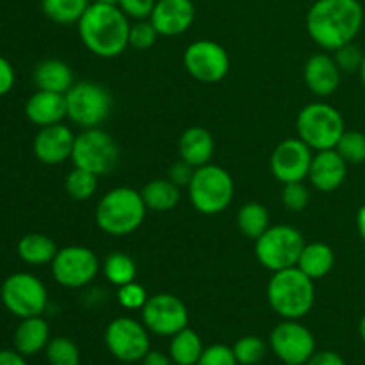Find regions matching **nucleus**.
<instances>
[{"instance_id": "obj_38", "label": "nucleus", "mask_w": 365, "mask_h": 365, "mask_svg": "<svg viewBox=\"0 0 365 365\" xmlns=\"http://www.w3.org/2000/svg\"><path fill=\"white\" fill-rule=\"evenodd\" d=\"M118 302L127 310H141L148 302V294L146 289L134 280L118 287Z\"/></svg>"}, {"instance_id": "obj_45", "label": "nucleus", "mask_w": 365, "mask_h": 365, "mask_svg": "<svg viewBox=\"0 0 365 365\" xmlns=\"http://www.w3.org/2000/svg\"><path fill=\"white\" fill-rule=\"evenodd\" d=\"M0 365H27V362L16 349H0Z\"/></svg>"}, {"instance_id": "obj_49", "label": "nucleus", "mask_w": 365, "mask_h": 365, "mask_svg": "<svg viewBox=\"0 0 365 365\" xmlns=\"http://www.w3.org/2000/svg\"><path fill=\"white\" fill-rule=\"evenodd\" d=\"M360 77H362V82L365 86V53H364V61H362V68H360Z\"/></svg>"}, {"instance_id": "obj_37", "label": "nucleus", "mask_w": 365, "mask_h": 365, "mask_svg": "<svg viewBox=\"0 0 365 365\" xmlns=\"http://www.w3.org/2000/svg\"><path fill=\"white\" fill-rule=\"evenodd\" d=\"M282 202L287 207L291 212H302L307 209L310 202V192L303 182H291V184H284V191H282Z\"/></svg>"}, {"instance_id": "obj_44", "label": "nucleus", "mask_w": 365, "mask_h": 365, "mask_svg": "<svg viewBox=\"0 0 365 365\" xmlns=\"http://www.w3.org/2000/svg\"><path fill=\"white\" fill-rule=\"evenodd\" d=\"M305 365H346L344 359L335 351L314 353Z\"/></svg>"}, {"instance_id": "obj_28", "label": "nucleus", "mask_w": 365, "mask_h": 365, "mask_svg": "<svg viewBox=\"0 0 365 365\" xmlns=\"http://www.w3.org/2000/svg\"><path fill=\"white\" fill-rule=\"evenodd\" d=\"M203 349L205 348H203L200 335L189 327L171 337L170 356L175 365H196Z\"/></svg>"}, {"instance_id": "obj_12", "label": "nucleus", "mask_w": 365, "mask_h": 365, "mask_svg": "<svg viewBox=\"0 0 365 365\" xmlns=\"http://www.w3.org/2000/svg\"><path fill=\"white\" fill-rule=\"evenodd\" d=\"M184 66L195 81L202 84H216L230 71V57L220 43L212 39H198L185 48Z\"/></svg>"}, {"instance_id": "obj_25", "label": "nucleus", "mask_w": 365, "mask_h": 365, "mask_svg": "<svg viewBox=\"0 0 365 365\" xmlns=\"http://www.w3.org/2000/svg\"><path fill=\"white\" fill-rule=\"evenodd\" d=\"M334 250L324 242H312V245H305L296 267L303 271L309 278L317 280V278L327 277L334 269Z\"/></svg>"}, {"instance_id": "obj_34", "label": "nucleus", "mask_w": 365, "mask_h": 365, "mask_svg": "<svg viewBox=\"0 0 365 365\" xmlns=\"http://www.w3.org/2000/svg\"><path fill=\"white\" fill-rule=\"evenodd\" d=\"M234 355L239 365H257L264 360L267 351L266 342L255 335H246L234 344Z\"/></svg>"}, {"instance_id": "obj_39", "label": "nucleus", "mask_w": 365, "mask_h": 365, "mask_svg": "<svg viewBox=\"0 0 365 365\" xmlns=\"http://www.w3.org/2000/svg\"><path fill=\"white\" fill-rule=\"evenodd\" d=\"M364 53L362 50L359 48L356 45H353V43H348V45L341 46V48L335 50V63H337V66L341 68V71H348V73H351V71H360V68H362V61H364Z\"/></svg>"}, {"instance_id": "obj_11", "label": "nucleus", "mask_w": 365, "mask_h": 365, "mask_svg": "<svg viewBox=\"0 0 365 365\" xmlns=\"http://www.w3.org/2000/svg\"><path fill=\"white\" fill-rule=\"evenodd\" d=\"M100 269L98 257L86 246H66L52 260V274L66 289H81L91 284Z\"/></svg>"}, {"instance_id": "obj_29", "label": "nucleus", "mask_w": 365, "mask_h": 365, "mask_svg": "<svg viewBox=\"0 0 365 365\" xmlns=\"http://www.w3.org/2000/svg\"><path fill=\"white\" fill-rule=\"evenodd\" d=\"M91 0H41V11L57 25L78 24Z\"/></svg>"}, {"instance_id": "obj_30", "label": "nucleus", "mask_w": 365, "mask_h": 365, "mask_svg": "<svg viewBox=\"0 0 365 365\" xmlns=\"http://www.w3.org/2000/svg\"><path fill=\"white\" fill-rule=\"evenodd\" d=\"M237 227L246 237L257 241V239L271 227L269 212H267V209L262 203H246V205H242L241 210L237 212Z\"/></svg>"}, {"instance_id": "obj_9", "label": "nucleus", "mask_w": 365, "mask_h": 365, "mask_svg": "<svg viewBox=\"0 0 365 365\" xmlns=\"http://www.w3.org/2000/svg\"><path fill=\"white\" fill-rule=\"evenodd\" d=\"M305 248L302 232L289 225L269 227L255 241V255L266 269L277 271L298 266L299 255Z\"/></svg>"}, {"instance_id": "obj_27", "label": "nucleus", "mask_w": 365, "mask_h": 365, "mask_svg": "<svg viewBox=\"0 0 365 365\" xmlns=\"http://www.w3.org/2000/svg\"><path fill=\"white\" fill-rule=\"evenodd\" d=\"M18 257L29 266H45L52 264L59 248L45 234H27L20 239L16 246Z\"/></svg>"}, {"instance_id": "obj_32", "label": "nucleus", "mask_w": 365, "mask_h": 365, "mask_svg": "<svg viewBox=\"0 0 365 365\" xmlns=\"http://www.w3.org/2000/svg\"><path fill=\"white\" fill-rule=\"evenodd\" d=\"M64 185H66V192L71 198L77 200V202H86V200H91L98 189V175L81 170V168H73L66 175Z\"/></svg>"}, {"instance_id": "obj_16", "label": "nucleus", "mask_w": 365, "mask_h": 365, "mask_svg": "<svg viewBox=\"0 0 365 365\" xmlns=\"http://www.w3.org/2000/svg\"><path fill=\"white\" fill-rule=\"evenodd\" d=\"M314 150L302 139H285L271 153L269 166L273 177L282 184L303 182L309 178Z\"/></svg>"}, {"instance_id": "obj_26", "label": "nucleus", "mask_w": 365, "mask_h": 365, "mask_svg": "<svg viewBox=\"0 0 365 365\" xmlns=\"http://www.w3.org/2000/svg\"><path fill=\"white\" fill-rule=\"evenodd\" d=\"M141 196L148 210L168 212V210H173L180 202V187L175 185L170 178H157L143 187Z\"/></svg>"}, {"instance_id": "obj_40", "label": "nucleus", "mask_w": 365, "mask_h": 365, "mask_svg": "<svg viewBox=\"0 0 365 365\" xmlns=\"http://www.w3.org/2000/svg\"><path fill=\"white\" fill-rule=\"evenodd\" d=\"M196 365H239L234 349L225 344H214L203 349Z\"/></svg>"}, {"instance_id": "obj_36", "label": "nucleus", "mask_w": 365, "mask_h": 365, "mask_svg": "<svg viewBox=\"0 0 365 365\" xmlns=\"http://www.w3.org/2000/svg\"><path fill=\"white\" fill-rule=\"evenodd\" d=\"M159 32L155 31L150 20H135L130 24V32H128V45L138 50H148L157 43Z\"/></svg>"}, {"instance_id": "obj_52", "label": "nucleus", "mask_w": 365, "mask_h": 365, "mask_svg": "<svg viewBox=\"0 0 365 365\" xmlns=\"http://www.w3.org/2000/svg\"><path fill=\"white\" fill-rule=\"evenodd\" d=\"M284 365H298V364H284Z\"/></svg>"}, {"instance_id": "obj_3", "label": "nucleus", "mask_w": 365, "mask_h": 365, "mask_svg": "<svg viewBox=\"0 0 365 365\" xmlns=\"http://www.w3.org/2000/svg\"><path fill=\"white\" fill-rule=\"evenodd\" d=\"M267 302L280 317L299 321L316 302L314 280L298 267L277 271L267 284Z\"/></svg>"}, {"instance_id": "obj_31", "label": "nucleus", "mask_w": 365, "mask_h": 365, "mask_svg": "<svg viewBox=\"0 0 365 365\" xmlns=\"http://www.w3.org/2000/svg\"><path fill=\"white\" fill-rule=\"evenodd\" d=\"M103 274L107 280L116 287H121L125 284H130L135 280L138 274V266L134 259L123 252H113L103 260Z\"/></svg>"}, {"instance_id": "obj_17", "label": "nucleus", "mask_w": 365, "mask_h": 365, "mask_svg": "<svg viewBox=\"0 0 365 365\" xmlns=\"http://www.w3.org/2000/svg\"><path fill=\"white\" fill-rule=\"evenodd\" d=\"M196 18L192 0H157L148 20L159 36H180L191 29Z\"/></svg>"}, {"instance_id": "obj_48", "label": "nucleus", "mask_w": 365, "mask_h": 365, "mask_svg": "<svg viewBox=\"0 0 365 365\" xmlns=\"http://www.w3.org/2000/svg\"><path fill=\"white\" fill-rule=\"evenodd\" d=\"M360 337H362V341L365 344V314H364L362 319H360Z\"/></svg>"}, {"instance_id": "obj_35", "label": "nucleus", "mask_w": 365, "mask_h": 365, "mask_svg": "<svg viewBox=\"0 0 365 365\" xmlns=\"http://www.w3.org/2000/svg\"><path fill=\"white\" fill-rule=\"evenodd\" d=\"M346 163H365V134L359 130H346L335 146Z\"/></svg>"}, {"instance_id": "obj_51", "label": "nucleus", "mask_w": 365, "mask_h": 365, "mask_svg": "<svg viewBox=\"0 0 365 365\" xmlns=\"http://www.w3.org/2000/svg\"><path fill=\"white\" fill-rule=\"evenodd\" d=\"M0 36H2V24H0Z\"/></svg>"}, {"instance_id": "obj_6", "label": "nucleus", "mask_w": 365, "mask_h": 365, "mask_svg": "<svg viewBox=\"0 0 365 365\" xmlns=\"http://www.w3.org/2000/svg\"><path fill=\"white\" fill-rule=\"evenodd\" d=\"M298 138L310 146L314 152L331 150L346 132L344 118L334 106L324 102H314L303 107L296 120Z\"/></svg>"}, {"instance_id": "obj_24", "label": "nucleus", "mask_w": 365, "mask_h": 365, "mask_svg": "<svg viewBox=\"0 0 365 365\" xmlns=\"http://www.w3.org/2000/svg\"><path fill=\"white\" fill-rule=\"evenodd\" d=\"M32 78L36 88L41 91L61 93V95H66L68 89L75 84L73 71L61 59H45L36 64Z\"/></svg>"}, {"instance_id": "obj_14", "label": "nucleus", "mask_w": 365, "mask_h": 365, "mask_svg": "<svg viewBox=\"0 0 365 365\" xmlns=\"http://www.w3.org/2000/svg\"><path fill=\"white\" fill-rule=\"evenodd\" d=\"M141 316L143 324L160 337H173L189 324L187 307L178 296L166 292L148 298L146 305L141 309Z\"/></svg>"}, {"instance_id": "obj_2", "label": "nucleus", "mask_w": 365, "mask_h": 365, "mask_svg": "<svg viewBox=\"0 0 365 365\" xmlns=\"http://www.w3.org/2000/svg\"><path fill=\"white\" fill-rule=\"evenodd\" d=\"M77 29L86 48L103 59L121 56L128 46L130 21L114 4L91 2Z\"/></svg>"}, {"instance_id": "obj_42", "label": "nucleus", "mask_w": 365, "mask_h": 365, "mask_svg": "<svg viewBox=\"0 0 365 365\" xmlns=\"http://www.w3.org/2000/svg\"><path fill=\"white\" fill-rule=\"evenodd\" d=\"M195 171L196 168H192L191 164H187L185 160L180 159L178 163L171 164V168L168 170V178H170L175 185H178L180 189L189 187L192 177H195Z\"/></svg>"}, {"instance_id": "obj_4", "label": "nucleus", "mask_w": 365, "mask_h": 365, "mask_svg": "<svg viewBox=\"0 0 365 365\" xmlns=\"http://www.w3.org/2000/svg\"><path fill=\"white\" fill-rule=\"evenodd\" d=\"M146 209L141 192L132 187H116L106 192L96 205V225L107 235L123 237L138 230L145 221Z\"/></svg>"}, {"instance_id": "obj_20", "label": "nucleus", "mask_w": 365, "mask_h": 365, "mask_svg": "<svg viewBox=\"0 0 365 365\" xmlns=\"http://www.w3.org/2000/svg\"><path fill=\"white\" fill-rule=\"evenodd\" d=\"M341 68L337 66L334 57L327 53H316L305 64V84L314 95L330 96L337 91L341 84Z\"/></svg>"}, {"instance_id": "obj_21", "label": "nucleus", "mask_w": 365, "mask_h": 365, "mask_svg": "<svg viewBox=\"0 0 365 365\" xmlns=\"http://www.w3.org/2000/svg\"><path fill=\"white\" fill-rule=\"evenodd\" d=\"M25 116L39 128L63 123L66 118V98L61 93L38 89L25 103Z\"/></svg>"}, {"instance_id": "obj_33", "label": "nucleus", "mask_w": 365, "mask_h": 365, "mask_svg": "<svg viewBox=\"0 0 365 365\" xmlns=\"http://www.w3.org/2000/svg\"><path fill=\"white\" fill-rule=\"evenodd\" d=\"M46 360L50 365H78L81 364V351L77 344L66 337L50 339L45 348Z\"/></svg>"}, {"instance_id": "obj_15", "label": "nucleus", "mask_w": 365, "mask_h": 365, "mask_svg": "<svg viewBox=\"0 0 365 365\" xmlns=\"http://www.w3.org/2000/svg\"><path fill=\"white\" fill-rule=\"evenodd\" d=\"M271 349L284 364L305 365L316 353V339L312 331L294 319H284L269 339Z\"/></svg>"}, {"instance_id": "obj_8", "label": "nucleus", "mask_w": 365, "mask_h": 365, "mask_svg": "<svg viewBox=\"0 0 365 365\" xmlns=\"http://www.w3.org/2000/svg\"><path fill=\"white\" fill-rule=\"evenodd\" d=\"M71 163L75 168L103 177L116 170L120 163V148L113 135L100 127L84 128L81 134L75 135Z\"/></svg>"}, {"instance_id": "obj_43", "label": "nucleus", "mask_w": 365, "mask_h": 365, "mask_svg": "<svg viewBox=\"0 0 365 365\" xmlns=\"http://www.w3.org/2000/svg\"><path fill=\"white\" fill-rule=\"evenodd\" d=\"M14 81H16V75H14L13 64L6 57L0 56V98L13 89Z\"/></svg>"}, {"instance_id": "obj_1", "label": "nucleus", "mask_w": 365, "mask_h": 365, "mask_svg": "<svg viewBox=\"0 0 365 365\" xmlns=\"http://www.w3.org/2000/svg\"><path fill=\"white\" fill-rule=\"evenodd\" d=\"M362 25L364 7L359 0H316L307 13V32L330 52L353 43Z\"/></svg>"}, {"instance_id": "obj_47", "label": "nucleus", "mask_w": 365, "mask_h": 365, "mask_svg": "<svg viewBox=\"0 0 365 365\" xmlns=\"http://www.w3.org/2000/svg\"><path fill=\"white\" fill-rule=\"evenodd\" d=\"M356 227H359V234L365 242V205L360 207L359 214H356Z\"/></svg>"}, {"instance_id": "obj_7", "label": "nucleus", "mask_w": 365, "mask_h": 365, "mask_svg": "<svg viewBox=\"0 0 365 365\" xmlns=\"http://www.w3.org/2000/svg\"><path fill=\"white\" fill-rule=\"evenodd\" d=\"M66 98V118L81 128H96L109 118L113 96L103 86L91 81L75 82Z\"/></svg>"}, {"instance_id": "obj_18", "label": "nucleus", "mask_w": 365, "mask_h": 365, "mask_svg": "<svg viewBox=\"0 0 365 365\" xmlns=\"http://www.w3.org/2000/svg\"><path fill=\"white\" fill-rule=\"evenodd\" d=\"M73 143L75 134L71 132V128L63 123H56L39 128L34 138L32 150H34V155L39 163L56 166V164L71 159Z\"/></svg>"}, {"instance_id": "obj_5", "label": "nucleus", "mask_w": 365, "mask_h": 365, "mask_svg": "<svg viewBox=\"0 0 365 365\" xmlns=\"http://www.w3.org/2000/svg\"><path fill=\"white\" fill-rule=\"evenodd\" d=\"M187 192L192 207L198 212L205 216H216L227 210L232 203L235 185L225 168L209 163L202 168H196Z\"/></svg>"}, {"instance_id": "obj_22", "label": "nucleus", "mask_w": 365, "mask_h": 365, "mask_svg": "<svg viewBox=\"0 0 365 365\" xmlns=\"http://www.w3.org/2000/svg\"><path fill=\"white\" fill-rule=\"evenodd\" d=\"M180 159L192 168H202L210 163L214 155V138L207 128L189 127L178 141Z\"/></svg>"}, {"instance_id": "obj_50", "label": "nucleus", "mask_w": 365, "mask_h": 365, "mask_svg": "<svg viewBox=\"0 0 365 365\" xmlns=\"http://www.w3.org/2000/svg\"><path fill=\"white\" fill-rule=\"evenodd\" d=\"M93 2H100V4H114V6H118V0H93Z\"/></svg>"}, {"instance_id": "obj_10", "label": "nucleus", "mask_w": 365, "mask_h": 365, "mask_svg": "<svg viewBox=\"0 0 365 365\" xmlns=\"http://www.w3.org/2000/svg\"><path fill=\"white\" fill-rule=\"evenodd\" d=\"M0 299L6 310L20 319H25L41 316L45 312L48 305V292L45 284L34 274L13 273L0 287Z\"/></svg>"}, {"instance_id": "obj_13", "label": "nucleus", "mask_w": 365, "mask_h": 365, "mask_svg": "<svg viewBox=\"0 0 365 365\" xmlns=\"http://www.w3.org/2000/svg\"><path fill=\"white\" fill-rule=\"evenodd\" d=\"M106 346L121 362H139L150 351L148 328L132 317H118L107 327Z\"/></svg>"}, {"instance_id": "obj_23", "label": "nucleus", "mask_w": 365, "mask_h": 365, "mask_svg": "<svg viewBox=\"0 0 365 365\" xmlns=\"http://www.w3.org/2000/svg\"><path fill=\"white\" fill-rule=\"evenodd\" d=\"M14 349L24 356L38 355L50 342L48 323L41 316L25 317L14 330Z\"/></svg>"}, {"instance_id": "obj_19", "label": "nucleus", "mask_w": 365, "mask_h": 365, "mask_svg": "<svg viewBox=\"0 0 365 365\" xmlns=\"http://www.w3.org/2000/svg\"><path fill=\"white\" fill-rule=\"evenodd\" d=\"M348 175V163L335 148L316 152L310 164L309 180L317 191L331 192L341 187Z\"/></svg>"}, {"instance_id": "obj_46", "label": "nucleus", "mask_w": 365, "mask_h": 365, "mask_svg": "<svg viewBox=\"0 0 365 365\" xmlns=\"http://www.w3.org/2000/svg\"><path fill=\"white\" fill-rule=\"evenodd\" d=\"M143 365H175L171 356L164 355L160 351H148V355L143 359Z\"/></svg>"}, {"instance_id": "obj_41", "label": "nucleus", "mask_w": 365, "mask_h": 365, "mask_svg": "<svg viewBox=\"0 0 365 365\" xmlns=\"http://www.w3.org/2000/svg\"><path fill=\"white\" fill-rule=\"evenodd\" d=\"M157 0H118V7L132 20H148Z\"/></svg>"}]
</instances>
